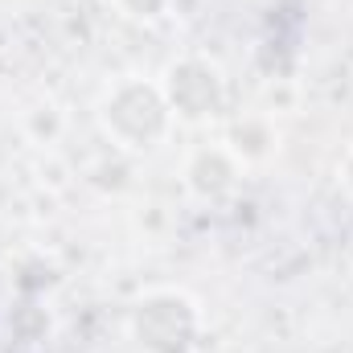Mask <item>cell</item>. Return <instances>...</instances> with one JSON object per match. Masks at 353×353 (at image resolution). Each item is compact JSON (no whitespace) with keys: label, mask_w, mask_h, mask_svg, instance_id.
I'll return each mask as SVG.
<instances>
[{"label":"cell","mask_w":353,"mask_h":353,"mask_svg":"<svg viewBox=\"0 0 353 353\" xmlns=\"http://www.w3.org/2000/svg\"><path fill=\"white\" fill-rule=\"evenodd\" d=\"M99 119H103V132L128 152L157 148L173 128V111H169L165 90L157 83L136 79V74L107 87L103 103H99Z\"/></svg>","instance_id":"obj_1"},{"label":"cell","mask_w":353,"mask_h":353,"mask_svg":"<svg viewBox=\"0 0 353 353\" xmlns=\"http://www.w3.org/2000/svg\"><path fill=\"white\" fill-rule=\"evenodd\" d=\"M115 4L123 17H136V21H157L169 8V0H115Z\"/></svg>","instance_id":"obj_6"},{"label":"cell","mask_w":353,"mask_h":353,"mask_svg":"<svg viewBox=\"0 0 353 353\" xmlns=\"http://www.w3.org/2000/svg\"><path fill=\"white\" fill-rule=\"evenodd\" d=\"M201 316L181 292H148L132 308V337L144 353H189L197 345Z\"/></svg>","instance_id":"obj_2"},{"label":"cell","mask_w":353,"mask_h":353,"mask_svg":"<svg viewBox=\"0 0 353 353\" xmlns=\"http://www.w3.org/2000/svg\"><path fill=\"white\" fill-rule=\"evenodd\" d=\"M226 148L239 161H263L267 152L275 148V132H271V123H267L263 115H243V119H234Z\"/></svg>","instance_id":"obj_5"},{"label":"cell","mask_w":353,"mask_h":353,"mask_svg":"<svg viewBox=\"0 0 353 353\" xmlns=\"http://www.w3.org/2000/svg\"><path fill=\"white\" fill-rule=\"evenodd\" d=\"M165 99H169V111L173 119H189V123H201V119H214L226 103V79L218 70V62L210 58H181L165 70Z\"/></svg>","instance_id":"obj_3"},{"label":"cell","mask_w":353,"mask_h":353,"mask_svg":"<svg viewBox=\"0 0 353 353\" xmlns=\"http://www.w3.org/2000/svg\"><path fill=\"white\" fill-rule=\"evenodd\" d=\"M185 185H189V193L201 197V201L226 197V193L239 185V157H234L226 144H218V148H197V152L189 157V165H185Z\"/></svg>","instance_id":"obj_4"},{"label":"cell","mask_w":353,"mask_h":353,"mask_svg":"<svg viewBox=\"0 0 353 353\" xmlns=\"http://www.w3.org/2000/svg\"><path fill=\"white\" fill-rule=\"evenodd\" d=\"M341 185L353 193V148L345 152V161H341Z\"/></svg>","instance_id":"obj_7"}]
</instances>
